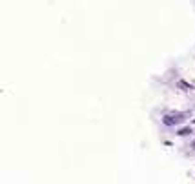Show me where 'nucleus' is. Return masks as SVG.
Segmentation results:
<instances>
[{"instance_id": "f257e3e1", "label": "nucleus", "mask_w": 195, "mask_h": 184, "mask_svg": "<svg viewBox=\"0 0 195 184\" xmlns=\"http://www.w3.org/2000/svg\"><path fill=\"white\" fill-rule=\"evenodd\" d=\"M184 121H186L184 113H168L162 117V124L164 126H177V124H182Z\"/></svg>"}, {"instance_id": "f03ea898", "label": "nucleus", "mask_w": 195, "mask_h": 184, "mask_svg": "<svg viewBox=\"0 0 195 184\" xmlns=\"http://www.w3.org/2000/svg\"><path fill=\"white\" fill-rule=\"evenodd\" d=\"M177 88H181L182 91H191V89H193V86L188 84V82H184V80H179V82H177Z\"/></svg>"}, {"instance_id": "7ed1b4c3", "label": "nucleus", "mask_w": 195, "mask_h": 184, "mask_svg": "<svg viewBox=\"0 0 195 184\" xmlns=\"http://www.w3.org/2000/svg\"><path fill=\"white\" fill-rule=\"evenodd\" d=\"M191 133V128H182V129H179V135L181 137H186V135H190Z\"/></svg>"}, {"instance_id": "20e7f679", "label": "nucleus", "mask_w": 195, "mask_h": 184, "mask_svg": "<svg viewBox=\"0 0 195 184\" xmlns=\"http://www.w3.org/2000/svg\"><path fill=\"white\" fill-rule=\"evenodd\" d=\"M191 148H193V149H195V140H193V144H191Z\"/></svg>"}]
</instances>
